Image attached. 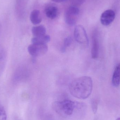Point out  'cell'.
<instances>
[{"mask_svg":"<svg viewBox=\"0 0 120 120\" xmlns=\"http://www.w3.org/2000/svg\"><path fill=\"white\" fill-rule=\"evenodd\" d=\"M54 111L63 117L72 120H80L84 117L87 106L85 104L68 99L54 102Z\"/></svg>","mask_w":120,"mask_h":120,"instance_id":"6da1fadb","label":"cell"},{"mask_svg":"<svg viewBox=\"0 0 120 120\" xmlns=\"http://www.w3.org/2000/svg\"><path fill=\"white\" fill-rule=\"evenodd\" d=\"M93 81L90 77L82 76L73 80L69 85L71 94L79 99H85L91 94Z\"/></svg>","mask_w":120,"mask_h":120,"instance_id":"7a4b0ae2","label":"cell"},{"mask_svg":"<svg viewBox=\"0 0 120 120\" xmlns=\"http://www.w3.org/2000/svg\"><path fill=\"white\" fill-rule=\"evenodd\" d=\"M74 36L75 41L79 44L87 46L89 40L86 30L82 25H78L75 27Z\"/></svg>","mask_w":120,"mask_h":120,"instance_id":"3957f363","label":"cell"},{"mask_svg":"<svg viewBox=\"0 0 120 120\" xmlns=\"http://www.w3.org/2000/svg\"><path fill=\"white\" fill-rule=\"evenodd\" d=\"M48 50L46 44L32 43L28 46L29 53L34 57H40L45 55Z\"/></svg>","mask_w":120,"mask_h":120,"instance_id":"277c9868","label":"cell"},{"mask_svg":"<svg viewBox=\"0 0 120 120\" xmlns=\"http://www.w3.org/2000/svg\"><path fill=\"white\" fill-rule=\"evenodd\" d=\"M79 11L76 6L69 7L65 12V20L67 24L70 26H73L77 22L79 16Z\"/></svg>","mask_w":120,"mask_h":120,"instance_id":"5b68a950","label":"cell"},{"mask_svg":"<svg viewBox=\"0 0 120 120\" xmlns=\"http://www.w3.org/2000/svg\"><path fill=\"white\" fill-rule=\"evenodd\" d=\"M115 16V13L114 11L110 9L106 10L101 15L100 18L101 23L104 26H109L114 21Z\"/></svg>","mask_w":120,"mask_h":120,"instance_id":"8992f818","label":"cell"},{"mask_svg":"<svg viewBox=\"0 0 120 120\" xmlns=\"http://www.w3.org/2000/svg\"><path fill=\"white\" fill-rule=\"evenodd\" d=\"M99 52V42L97 32H95L92 37V47L91 56L93 59H96L98 57Z\"/></svg>","mask_w":120,"mask_h":120,"instance_id":"52a82bcc","label":"cell"},{"mask_svg":"<svg viewBox=\"0 0 120 120\" xmlns=\"http://www.w3.org/2000/svg\"><path fill=\"white\" fill-rule=\"evenodd\" d=\"M45 13L49 18L51 19H55L58 14V9L55 6H48L45 9Z\"/></svg>","mask_w":120,"mask_h":120,"instance_id":"ba28073f","label":"cell"},{"mask_svg":"<svg viewBox=\"0 0 120 120\" xmlns=\"http://www.w3.org/2000/svg\"><path fill=\"white\" fill-rule=\"evenodd\" d=\"M120 83V64L116 67L112 79V85L114 87L119 86Z\"/></svg>","mask_w":120,"mask_h":120,"instance_id":"9c48e42d","label":"cell"},{"mask_svg":"<svg viewBox=\"0 0 120 120\" xmlns=\"http://www.w3.org/2000/svg\"><path fill=\"white\" fill-rule=\"evenodd\" d=\"M30 19L32 23L34 25L40 24L42 20L40 11L38 10L32 11L30 14Z\"/></svg>","mask_w":120,"mask_h":120,"instance_id":"30bf717a","label":"cell"},{"mask_svg":"<svg viewBox=\"0 0 120 120\" xmlns=\"http://www.w3.org/2000/svg\"><path fill=\"white\" fill-rule=\"evenodd\" d=\"M51 37L50 36L47 34L40 36L34 37L31 39L32 43L38 44H46L50 41Z\"/></svg>","mask_w":120,"mask_h":120,"instance_id":"8fae6325","label":"cell"},{"mask_svg":"<svg viewBox=\"0 0 120 120\" xmlns=\"http://www.w3.org/2000/svg\"><path fill=\"white\" fill-rule=\"evenodd\" d=\"M32 32L34 36H40L46 34V29L43 25H39L33 27Z\"/></svg>","mask_w":120,"mask_h":120,"instance_id":"7c38bea8","label":"cell"},{"mask_svg":"<svg viewBox=\"0 0 120 120\" xmlns=\"http://www.w3.org/2000/svg\"><path fill=\"white\" fill-rule=\"evenodd\" d=\"M6 54L4 49L0 46V72L3 68L6 59Z\"/></svg>","mask_w":120,"mask_h":120,"instance_id":"4fadbf2b","label":"cell"},{"mask_svg":"<svg viewBox=\"0 0 120 120\" xmlns=\"http://www.w3.org/2000/svg\"><path fill=\"white\" fill-rule=\"evenodd\" d=\"M72 42V38L71 37H68L64 39V45L61 49L62 52L65 51L66 49L71 44Z\"/></svg>","mask_w":120,"mask_h":120,"instance_id":"5bb4252c","label":"cell"},{"mask_svg":"<svg viewBox=\"0 0 120 120\" xmlns=\"http://www.w3.org/2000/svg\"><path fill=\"white\" fill-rule=\"evenodd\" d=\"M7 115L5 109L0 104V120H6Z\"/></svg>","mask_w":120,"mask_h":120,"instance_id":"9a60e30c","label":"cell"},{"mask_svg":"<svg viewBox=\"0 0 120 120\" xmlns=\"http://www.w3.org/2000/svg\"><path fill=\"white\" fill-rule=\"evenodd\" d=\"M98 103L97 101L93 100L91 102V108L92 111L94 114H96L98 110Z\"/></svg>","mask_w":120,"mask_h":120,"instance_id":"2e32d148","label":"cell"},{"mask_svg":"<svg viewBox=\"0 0 120 120\" xmlns=\"http://www.w3.org/2000/svg\"><path fill=\"white\" fill-rule=\"evenodd\" d=\"M85 0H70L71 3L74 6L80 5L85 2Z\"/></svg>","mask_w":120,"mask_h":120,"instance_id":"e0dca14e","label":"cell"},{"mask_svg":"<svg viewBox=\"0 0 120 120\" xmlns=\"http://www.w3.org/2000/svg\"><path fill=\"white\" fill-rule=\"evenodd\" d=\"M42 120H54L52 116L49 114H45L43 116Z\"/></svg>","mask_w":120,"mask_h":120,"instance_id":"ac0fdd59","label":"cell"},{"mask_svg":"<svg viewBox=\"0 0 120 120\" xmlns=\"http://www.w3.org/2000/svg\"><path fill=\"white\" fill-rule=\"evenodd\" d=\"M53 2H56V3H61L64 1L65 0H51Z\"/></svg>","mask_w":120,"mask_h":120,"instance_id":"d6986e66","label":"cell"},{"mask_svg":"<svg viewBox=\"0 0 120 120\" xmlns=\"http://www.w3.org/2000/svg\"><path fill=\"white\" fill-rule=\"evenodd\" d=\"M116 120H120V117L117 118V119Z\"/></svg>","mask_w":120,"mask_h":120,"instance_id":"ffe728a7","label":"cell"},{"mask_svg":"<svg viewBox=\"0 0 120 120\" xmlns=\"http://www.w3.org/2000/svg\"><path fill=\"white\" fill-rule=\"evenodd\" d=\"M1 28V26L0 24V31Z\"/></svg>","mask_w":120,"mask_h":120,"instance_id":"44dd1931","label":"cell"}]
</instances>
